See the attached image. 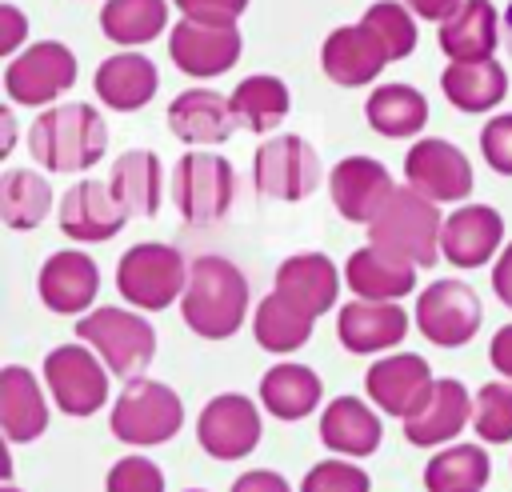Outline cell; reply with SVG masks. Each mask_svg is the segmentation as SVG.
<instances>
[{
    "mask_svg": "<svg viewBox=\"0 0 512 492\" xmlns=\"http://www.w3.org/2000/svg\"><path fill=\"white\" fill-rule=\"evenodd\" d=\"M184 324L204 340H228L248 312V280L224 256H196L180 296Z\"/></svg>",
    "mask_w": 512,
    "mask_h": 492,
    "instance_id": "obj_1",
    "label": "cell"
},
{
    "mask_svg": "<svg viewBox=\"0 0 512 492\" xmlns=\"http://www.w3.org/2000/svg\"><path fill=\"white\" fill-rule=\"evenodd\" d=\"M28 148L48 172H88L108 148V128L92 104H60L32 120Z\"/></svg>",
    "mask_w": 512,
    "mask_h": 492,
    "instance_id": "obj_2",
    "label": "cell"
},
{
    "mask_svg": "<svg viewBox=\"0 0 512 492\" xmlns=\"http://www.w3.org/2000/svg\"><path fill=\"white\" fill-rule=\"evenodd\" d=\"M440 228H444V220H440L436 200L416 192L412 184H404L388 196V204L368 224V244H380V248L412 260L416 268H432L440 256Z\"/></svg>",
    "mask_w": 512,
    "mask_h": 492,
    "instance_id": "obj_3",
    "label": "cell"
},
{
    "mask_svg": "<svg viewBox=\"0 0 512 492\" xmlns=\"http://www.w3.org/2000/svg\"><path fill=\"white\" fill-rule=\"evenodd\" d=\"M76 336L100 352L108 372L136 380L156 356V332L144 316L124 312V308H96L76 320Z\"/></svg>",
    "mask_w": 512,
    "mask_h": 492,
    "instance_id": "obj_4",
    "label": "cell"
},
{
    "mask_svg": "<svg viewBox=\"0 0 512 492\" xmlns=\"http://www.w3.org/2000/svg\"><path fill=\"white\" fill-rule=\"evenodd\" d=\"M188 264L172 244H132L116 264V292L148 312H160L184 296Z\"/></svg>",
    "mask_w": 512,
    "mask_h": 492,
    "instance_id": "obj_5",
    "label": "cell"
},
{
    "mask_svg": "<svg viewBox=\"0 0 512 492\" xmlns=\"http://www.w3.org/2000/svg\"><path fill=\"white\" fill-rule=\"evenodd\" d=\"M108 424H112V436L124 444H140V448L164 444L180 432L184 404L168 384L136 376V380H124V392H120Z\"/></svg>",
    "mask_w": 512,
    "mask_h": 492,
    "instance_id": "obj_6",
    "label": "cell"
},
{
    "mask_svg": "<svg viewBox=\"0 0 512 492\" xmlns=\"http://www.w3.org/2000/svg\"><path fill=\"white\" fill-rule=\"evenodd\" d=\"M236 172L216 152H184L172 172V200L188 224H212L232 208Z\"/></svg>",
    "mask_w": 512,
    "mask_h": 492,
    "instance_id": "obj_7",
    "label": "cell"
},
{
    "mask_svg": "<svg viewBox=\"0 0 512 492\" xmlns=\"http://www.w3.org/2000/svg\"><path fill=\"white\" fill-rule=\"evenodd\" d=\"M252 184L272 200H304L320 184V156L304 136H272L252 156Z\"/></svg>",
    "mask_w": 512,
    "mask_h": 492,
    "instance_id": "obj_8",
    "label": "cell"
},
{
    "mask_svg": "<svg viewBox=\"0 0 512 492\" xmlns=\"http://www.w3.org/2000/svg\"><path fill=\"white\" fill-rule=\"evenodd\" d=\"M44 384L64 416H92L108 400V364L84 344H60L44 360Z\"/></svg>",
    "mask_w": 512,
    "mask_h": 492,
    "instance_id": "obj_9",
    "label": "cell"
},
{
    "mask_svg": "<svg viewBox=\"0 0 512 492\" xmlns=\"http://www.w3.org/2000/svg\"><path fill=\"white\" fill-rule=\"evenodd\" d=\"M76 84V56L60 40H36L4 68V92L16 104H52Z\"/></svg>",
    "mask_w": 512,
    "mask_h": 492,
    "instance_id": "obj_10",
    "label": "cell"
},
{
    "mask_svg": "<svg viewBox=\"0 0 512 492\" xmlns=\"http://www.w3.org/2000/svg\"><path fill=\"white\" fill-rule=\"evenodd\" d=\"M240 48H244L240 28L228 24V20H196V16H184L172 28V36H168L172 64L184 76H196V80H208V76L228 72L240 60Z\"/></svg>",
    "mask_w": 512,
    "mask_h": 492,
    "instance_id": "obj_11",
    "label": "cell"
},
{
    "mask_svg": "<svg viewBox=\"0 0 512 492\" xmlns=\"http://www.w3.org/2000/svg\"><path fill=\"white\" fill-rule=\"evenodd\" d=\"M480 320H484L480 296L464 280H436L416 300V328L440 348L468 344L480 332Z\"/></svg>",
    "mask_w": 512,
    "mask_h": 492,
    "instance_id": "obj_12",
    "label": "cell"
},
{
    "mask_svg": "<svg viewBox=\"0 0 512 492\" xmlns=\"http://www.w3.org/2000/svg\"><path fill=\"white\" fill-rule=\"evenodd\" d=\"M264 428H260V412L248 396L228 392L204 404L200 420H196V440L212 460H244L256 444H260Z\"/></svg>",
    "mask_w": 512,
    "mask_h": 492,
    "instance_id": "obj_13",
    "label": "cell"
},
{
    "mask_svg": "<svg viewBox=\"0 0 512 492\" xmlns=\"http://www.w3.org/2000/svg\"><path fill=\"white\" fill-rule=\"evenodd\" d=\"M404 180L416 192L432 196L436 204L464 200L472 192V164L456 144H448L440 136H424L404 156Z\"/></svg>",
    "mask_w": 512,
    "mask_h": 492,
    "instance_id": "obj_14",
    "label": "cell"
},
{
    "mask_svg": "<svg viewBox=\"0 0 512 492\" xmlns=\"http://www.w3.org/2000/svg\"><path fill=\"white\" fill-rule=\"evenodd\" d=\"M328 192H332V204L344 220L352 224H372L376 212L388 204V196L396 192L388 168L372 156H344L332 176H328Z\"/></svg>",
    "mask_w": 512,
    "mask_h": 492,
    "instance_id": "obj_15",
    "label": "cell"
},
{
    "mask_svg": "<svg viewBox=\"0 0 512 492\" xmlns=\"http://www.w3.org/2000/svg\"><path fill=\"white\" fill-rule=\"evenodd\" d=\"M432 368L424 356L416 352H400V356H388V360H376L364 376V388H368V400H376V408L384 416H412L424 396L432 392Z\"/></svg>",
    "mask_w": 512,
    "mask_h": 492,
    "instance_id": "obj_16",
    "label": "cell"
},
{
    "mask_svg": "<svg viewBox=\"0 0 512 492\" xmlns=\"http://www.w3.org/2000/svg\"><path fill=\"white\" fill-rule=\"evenodd\" d=\"M320 64L332 84L360 88V84L376 80L384 72V64H392V60H388L384 44L376 40V32L360 20V24H340L328 32V40L320 48Z\"/></svg>",
    "mask_w": 512,
    "mask_h": 492,
    "instance_id": "obj_17",
    "label": "cell"
},
{
    "mask_svg": "<svg viewBox=\"0 0 512 492\" xmlns=\"http://www.w3.org/2000/svg\"><path fill=\"white\" fill-rule=\"evenodd\" d=\"M124 220H128L124 204L116 200L112 184H100V180H80L60 200V228L80 244L112 240L124 228Z\"/></svg>",
    "mask_w": 512,
    "mask_h": 492,
    "instance_id": "obj_18",
    "label": "cell"
},
{
    "mask_svg": "<svg viewBox=\"0 0 512 492\" xmlns=\"http://www.w3.org/2000/svg\"><path fill=\"white\" fill-rule=\"evenodd\" d=\"M504 240V220L492 204H464L440 228V256L456 268H480L496 256Z\"/></svg>",
    "mask_w": 512,
    "mask_h": 492,
    "instance_id": "obj_19",
    "label": "cell"
},
{
    "mask_svg": "<svg viewBox=\"0 0 512 492\" xmlns=\"http://www.w3.org/2000/svg\"><path fill=\"white\" fill-rule=\"evenodd\" d=\"M40 300L48 312H60V316H76L84 312L88 304H96V292H100V268L88 252H56L44 260L40 268Z\"/></svg>",
    "mask_w": 512,
    "mask_h": 492,
    "instance_id": "obj_20",
    "label": "cell"
},
{
    "mask_svg": "<svg viewBox=\"0 0 512 492\" xmlns=\"http://www.w3.org/2000/svg\"><path fill=\"white\" fill-rule=\"evenodd\" d=\"M472 396L460 380H436L432 392L424 396V404L404 416V440L416 444V448H432V444H444L452 440L456 432H464V424L472 420Z\"/></svg>",
    "mask_w": 512,
    "mask_h": 492,
    "instance_id": "obj_21",
    "label": "cell"
},
{
    "mask_svg": "<svg viewBox=\"0 0 512 492\" xmlns=\"http://www.w3.org/2000/svg\"><path fill=\"white\" fill-rule=\"evenodd\" d=\"M336 336L356 356L384 352V348H392V344H400L408 336V312L400 304H392V300H356V304L340 308Z\"/></svg>",
    "mask_w": 512,
    "mask_h": 492,
    "instance_id": "obj_22",
    "label": "cell"
},
{
    "mask_svg": "<svg viewBox=\"0 0 512 492\" xmlns=\"http://www.w3.org/2000/svg\"><path fill=\"white\" fill-rule=\"evenodd\" d=\"M168 128L184 144H224L240 120L232 112V100H224L212 88H188L168 104Z\"/></svg>",
    "mask_w": 512,
    "mask_h": 492,
    "instance_id": "obj_23",
    "label": "cell"
},
{
    "mask_svg": "<svg viewBox=\"0 0 512 492\" xmlns=\"http://www.w3.org/2000/svg\"><path fill=\"white\" fill-rule=\"evenodd\" d=\"M344 280L360 300H400L416 288V264L380 244H364L348 256Z\"/></svg>",
    "mask_w": 512,
    "mask_h": 492,
    "instance_id": "obj_24",
    "label": "cell"
},
{
    "mask_svg": "<svg viewBox=\"0 0 512 492\" xmlns=\"http://www.w3.org/2000/svg\"><path fill=\"white\" fill-rule=\"evenodd\" d=\"M156 84H160L156 64L148 56H140V52H116V56L100 60L96 80H92L96 96L112 112H136V108H144L156 96Z\"/></svg>",
    "mask_w": 512,
    "mask_h": 492,
    "instance_id": "obj_25",
    "label": "cell"
},
{
    "mask_svg": "<svg viewBox=\"0 0 512 492\" xmlns=\"http://www.w3.org/2000/svg\"><path fill=\"white\" fill-rule=\"evenodd\" d=\"M276 292L288 296L292 304H300L304 312L324 316L340 292L336 264L324 252H296L276 268Z\"/></svg>",
    "mask_w": 512,
    "mask_h": 492,
    "instance_id": "obj_26",
    "label": "cell"
},
{
    "mask_svg": "<svg viewBox=\"0 0 512 492\" xmlns=\"http://www.w3.org/2000/svg\"><path fill=\"white\" fill-rule=\"evenodd\" d=\"M500 44V16L492 0H464L440 20V52L448 60H488Z\"/></svg>",
    "mask_w": 512,
    "mask_h": 492,
    "instance_id": "obj_27",
    "label": "cell"
},
{
    "mask_svg": "<svg viewBox=\"0 0 512 492\" xmlns=\"http://www.w3.org/2000/svg\"><path fill=\"white\" fill-rule=\"evenodd\" d=\"M0 428L8 444L36 440L48 428V404L40 396V384L20 364H8L0 372Z\"/></svg>",
    "mask_w": 512,
    "mask_h": 492,
    "instance_id": "obj_28",
    "label": "cell"
},
{
    "mask_svg": "<svg viewBox=\"0 0 512 492\" xmlns=\"http://www.w3.org/2000/svg\"><path fill=\"white\" fill-rule=\"evenodd\" d=\"M440 92L460 112H492L508 92V72L488 60H452L440 76Z\"/></svg>",
    "mask_w": 512,
    "mask_h": 492,
    "instance_id": "obj_29",
    "label": "cell"
},
{
    "mask_svg": "<svg viewBox=\"0 0 512 492\" xmlns=\"http://www.w3.org/2000/svg\"><path fill=\"white\" fill-rule=\"evenodd\" d=\"M320 440L344 456H372L380 448V420L364 400L340 396L320 416Z\"/></svg>",
    "mask_w": 512,
    "mask_h": 492,
    "instance_id": "obj_30",
    "label": "cell"
},
{
    "mask_svg": "<svg viewBox=\"0 0 512 492\" xmlns=\"http://www.w3.org/2000/svg\"><path fill=\"white\" fill-rule=\"evenodd\" d=\"M116 200L124 204L128 216H156L160 208V192H164V172H160V156L148 148H132L112 164L108 176Z\"/></svg>",
    "mask_w": 512,
    "mask_h": 492,
    "instance_id": "obj_31",
    "label": "cell"
},
{
    "mask_svg": "<svg viewBox=\"0 0 512 492\" xmlns=\"http://www.w3.org/2000/svg\"><path fill=\"white\" fill-rule=\"evenodd\" d=\"M312 324H316L312 312H304L300 304H292V300L280 296V292H268V296L256 304L252 336H256V344H260L264 352L284 356V352H296V348L308 344Z\"/></svg>",
    "mask_w": 512,
    "mask_h": 492,
    "instance_id": "obj_32",
    "label": "cell"
},
{
    "mask_svg": "<svg viewBox=\"0 0 512 492\" xmlns=\"http://www.w3.org/2000/svg\"><path fill=\"white\" fill-rule=\"evenodd\" d=\"M364 116H368L372 132L404 140V136H416L428 124V100L412 84H380V88H372V96L364 104Z\"/></svg>",
    "mask_w": 512,
    "mask_h": 492,
    "instance_id": "obj_33",
    "label": "cell"
},
{
    "mask_svg": "<svg viewBox=\"0 0 512 492\" xmlns=\"http://www.w3.org/2000/svg\"><path fill=\"white\" fill-rule=\"evenodd\" d=\"M260 400L276 420H304L320 404V376L308 364H276L260 380Z\"/></svg>",
    "mask_w": 512,
    "mask_h": 492,
    "instance_id": "obj_34",
    "label": "cell"
},
{
    "mask_svg": "<svg viewBox=\"0 0 512 492\" xmlns=\"http://www.w3.org/2000/svg\"><path fill=\"white\" fill-rule=\"evenodd\" d=\"M228 100H232V112H236L240 128H248V132H272L292 108L288 84L280 76H268V72H256V76L240 80Z\"/></svg>",
    "mask_w": 512,
    "mask_h": 492,
    "instance_id": "obj_35",
    "label": "cell"
},
{
    "mask_svg": "<svg viewBox=\"0 0 512 492\" xmlns=\"http://www.w3.org/2000/svg\"><path fill=\"white\" fill-rule=\"evenodd\" d=\"M492 476V460L480 444H452L424 464L428 492H484Z\"/></svg>",
    "mask_w": 512,
    "mask_h": 492,
    "instance_id": "obj_36",
    "label": "cell"
},
{
    "mask_svg": "<svg viewBox=\"0 0 512 492\" xmlns=\"http://www.w3.org/2000/svg\"><path fill=\"white\" fill-rule=\"evenodd\" d=\"M164 24H168V0H108L100 8V28L120 48L156 40Z\"/></svg>",
    "mask_w": 512,
    "mask_h": 492,
    "instance_id": "obj_37",
    "label": "cell"
},
{
    "mask_svg": "<svg viewBox=\"0 0 512 492\" xmlns=\"http://www.w3.org/2000/svg\"><path fill=\"white\" fill-rule=\"evenodd\" d=\"M52 208V188L32 168H8L0 180V216L8 228L28 232L36 228Z\"/></svg>",
    "mask_w": 512,
    "mask_h": 492,
    "instance_id": "obj_38",
    "label": "cell"
},
{
    "mask_svg": "<svg viewBox=\"0 0 512 492\" xmlns=\"http://www.w3.org/2000/svg\"><path fill=\"white\" fill-rule=\"evenodd\" d=\"M376 40L384 44L388 60H404L412 48H416V12L408 4H396V0H376L368 4V12L360 16Z\"/></svg>",
    "mask_w": 512,
    "mask_h": 492,
    "instance_id": "obj_39",
    "label": "cell"
},
{
    "mask_svg": "<svg viewBox=\"0 0 512 492\" xmlns=\"http://www.w3.org/2000/svg\"><path fill=\"white\" fill-rule=\"evenodd\" d=\"M472 428L488 444H508L512 440V384L508 380H492L476 392Z\"/></svg>",
    "mask_w": 512,
    "mask_h": 492,
    "instance_id": "obj_40",
    "label": "cell"
},
{
    "mask_svg": "<svg viewBox=\"0 0 512 492\" xmlns=\"http://www.w3.org/2000/svg\"><path fill=\"white\" fill-rule=\"evenodd\" d=\"M104 488L108 492H164V472L148 456H124L112 464Z\"/></svg>",
    "mask_w": 512,
    "mask_h": 492,
    "instance_id": "obj_41",
    "label": "cell"
},
{
    "mask_svg": "<svg viewBox=\"0 0 512 492\" xmlns=\"http://www.w3.org/2000/svg\"><path fill=\"white\" fill-rule=\"evenodd\" d=\"M300 492H368V472L344 460H320L304 476Z\"/></svg>",
    "mask_w": 512,
    "mask_h": 492,
    "instance_id": "obj_42",
    "label": "cell"
},
{
    "mask_svg": "<svg viewBox=\"0 0 512 492\" xmlns=\"http://www.w3.org/2000/svg\"><path fill=\"white\" fill-rule=\"evenodd\" d=\"M480 152H484V160H488L492 172L512 176V112L492 116V120L484 124V132H480Z\"/></svg>",
    "mask_w": 512,
    "mask_h": 492,
    "instance_id": "obj_43",
    "label": "cell"
},
{
    "mask_svg": "<svg viewBox=\"0 0 512 492\" xmlns=\"http://www.w3.org/2000/svg\"><path fill=\"white\" fill-rule=\"evenodd\" d=\"M184 16H196V20H228L236 24L248 8V0H172Z\"/></svg>",
    "mask_w": 512,
    "mask_h": 492,
    "instance_id": "obj_44",
    "label": "cell"
},
{
    "mask_svg": "<svg viewBox=\"0 0 512 492\" xmlns=\"http://www.w3.org/2000/svg\"><path fill=\"white\" fill-rule=\"evenodd\" d=\"M24 36H28L24 12H20L16 4H0V52L12 56V52L24 44Z\"/></svg>",
    "mask_w": 512,
    "mask_h": 492,
    "instance_id": "obj_45",
    "label": "cell"
},
{
    "mask_svg": "<svg viewBox=\"0 0 512 492\" xmlns=\"http://www.w3.org/2000/svg\"><path fill=\"white\" fill-rule=\"evenodd\" d=\"M232 492H292V488H288V480L280 472H244L232 484Z\"/></svg>",
    "mask_w": 512,
    "mask_h": 492,
    "instance_id": "obj_46",
    "label": "cell"
},
{
    "mask_svg": "<svg viewBox=\"0 0 512 492\" xmlns=\"http://www.w3.org/2000/svg\"><path fill=\"white\" fill-rule=\"evenodd\" d=\"M488 356H492V368L512 380V324H504V328L492 336V352H488Z\"/></svg>",
    "mask_w": 512,
    "mask_h": 492,
    "instance_id": "obj_47",
    "label": "cell"
},
{
    "mask_svg": "<svg viewBox=\"0 0 512 492\" xmlns=\"http://www.w3.org/2000/svg\"><path fill=\"white\" fill-rule=\"evenodd\" d=\"M404 4H408L420 20H436V24H440V20H448L464 0H404Z\"/></svg>",
    "mask_w": 512,
    "mask_h": 492,
    "instance_id": "obj_48",
    "label": "cell"
},
{
    "mask_svg": "<svg viewBox=\"0 0 512 492\" xmlns=\"http://www.w3.org/2000/svg\"><path fill=\"white\" fill-rule=\"evenodd\" d=\"M492 288H496V296L512 308V244L500 252V260H496V268H492Z\"/></svg>",
    "mask_w": 512,
    "mask_h": 492,
    "instance_id": "obj_49",
    "label": "cell"
},
{
    "mask_svg": "<svg viewBox=\"0 0 512 492\" xmlns=\"http://www.w3.org/2000/svg\"><path fill=\"white\" fill-rule=\"evenodd\" d=\"M0 124H4V136H0V156H8V152H12V136H16V124H12V112H8V108L0 112Z\"/></svg>",
    "mask_w": 512,
    "mask_h": 492,
    "instance_id": "obj_50",
    "label": "cell"
},
{
    "mask_svg": "<svg viewBox=\"0 0 512 492\" xmlns=\"http://www.w3.org/2000/svg\"><path fill=\"white\" fill-rule=\"evenodd\" d=\"M504 40H508V48H512V4L504 8Z\"/></svg>",
    "mask_w": 512,
    "mask_h": 492,
    "instance_id": "obj_51",
    "label": "cell"
},
{
    "mask_svg": "<svg viewBox=\"0 0 512 492\" xmlns=\"http://www.w3.org/2000/svg\"><path fill=\"white\" fill-rule=\"evenodd\" d=\"M4 492H16V488H12V484H4Z\"/></svg>",
    "mask_w": 512,
    "mask_h": 492,
    "instance_id": "obj_52",
    "label": "cell"
},
{
    "mask_svg": "<svg viewBox=\"0 0 512 492\" xmlns=\"http://www.w3.org/2000/svg\"><path fill=\"white\" fill-rule=\"evenodd\" d=\"M188 492H200V488H188Z\"/></svg>",
    "mask_w": 512,
    "mask_h": 492,
    "instance_id": "obj_53",
    "label": "cell"
}]
</instances>
